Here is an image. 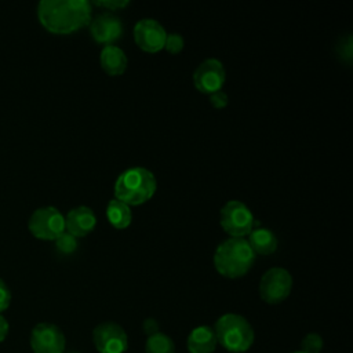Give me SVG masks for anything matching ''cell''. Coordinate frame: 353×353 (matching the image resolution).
<instances>
[{
    "label": "cell",
    "instance_id": "obj_1",
    "mask_svg": "<svg viewBox=\"0 0 353 353\" xmlns=\"http://www.w3.org/2000/svg\"><path fill=\"white\" fill-rule=\"evenodd\" d=\"M41 26L52 34H70L88 26L92 4L87 0H41L37 4Z\"/></svg>",
    "mask_w": 353,
    "mask_h": 353
},
{
    "label": "cell",
    "instance_id": "obj_2",
    "mask_svg": "<svg viewBox=\"0 0 353 353\" xmlns=\"http://www.w3.org/2000/svg\"><path fill=\"white\" fill-rule=\"evenodd\" d=\"M255 254L245 239L229 237L214 252V266L226 279H240L252 268Z\"/></svg>",
    "mask_w": 353,
    "mask_h": 353
},
{
    "label": "cell",
    "instance_id": "obj_3",
    "mask_svg": "<svg viewBox=\"0 0 353 353\" xmlns=\"http://www.w3.org/2000/svg\"><path fill=\"white\" fill-rule=\"evenodd\" d=\"M157 189L153 172L143 167H131L123 171L114 182V199L127 205H141L149 201Z\"/></svg>",
    "mask_w": 353,
    "mask_h": 353
},
{
    "label": "cell",
    "instance_id": "obj_4",
    "mask_svg": "<svg viewBox=\"0 0 353 353\" xmlns=\"http://www.w3.org/2000/svg\"><path fill=\"white\" fill-rule=\"evenodd\" d=\"M216 342L230 353L247 352L254 341L255 332L250 321L237 313L222 314L214 325Z\"/></svg>",
    "mask_w": 353,
    "mask_h": 353
},
{
    "label": "cell",
    "instance_id": "obj_5",
    "mask_svg": "<svg viewBox=\"0 0 353 353\" xmlns=\"http://www.w3.org/2000/svg\"><path fill=\"white\" fill-rule=\"evenodd\" d=\"M219 225L230 237L244 239L254 229V215L243 201L230 200L221 208Z\"/></svg>",
    "mask_w": 353,
    "mask_h": 353
},
{
    "label": "cell",
    "instance_id": "obj_6",
    "mask_svg": "<svg viewBox=\"0 0 353 353\" xmlns=\"http://www.w3.org/2000/svg\"><path fill=\"white\" fill-rule=\"evenodd\" d=\"M28 228L36 239L54 241L65 232V215L57 207H40L32 212Z\"/></svg>",
    "mask_w": 353,
    "mask_h": 353
},
{
    "label": "cell",
    "instance_id": "obj_7",
    "mask_svg": "<svg viewBox=\"0 0 353 353\" xmlns=\"http://www.w3.org/2000/svg\"><path fill=\"white\" fill-rule=\"evenodd\" d=\"M292 290V276L284 268H270L259 281L261 299L269 305H277L285 301Z\"/></svg>",
    "mask_w": 353,
    "mask_h": 353
},
{
    "label": "cell",
    "instance_id": "obj_8",
    "mask_svg": "<svg viewBox=\"0 0 353 353\" xmlns=\"http://www.w3.org/2000/svg\"><path fill=\"white\" fill-rule=\"evenodd\" d=\"M92 342L98 353H124L128 338L124 328L114 321H103L92 331Z\"/></svg>",
    "mask_w": 353,
    "mask_h": 353
},
{
    "label": "cell",
    "instance_id": "obj_9",
    "mask_svg": "<svg viewBox=\"0 0 353 353\" xmlns=\"http://www.w3.org/2000/svg\"><path fill=\"white\" fill-rule=\"evenodd\" d=\"M226 79L223 63L219 59L208 58L203 61L193 73V84L197 91L205 95H211L221 91Z\"/></svg>",
    "mask_w": 353,
    "mask_h": 353
},
{
    "label": "cell",
    "instance_id": "obj_10",
    "mask_svg": "<svg viewBox=\"0 0 353 353\" xmlns=\"http://www.w3.org/2000/svg\"><path fill=\"white\" fill-rule=\"evenodd\" d=\"M66 339L61 328L52 323H39L30 332L33 353H63Z\"/></svg>",
    "mask_w": 353,
    "mask_h": 353
},
{
    "label": "cell",
    "instance_id": "obj_11",
    "mask_svg": "<svg viewBox=\"0 0 353 353\" xmlns=\"http://www.w3.org/2000/svg\"><path fill=\"white\" fill-rule=\"evenodd\" d=\"M132 36L135 44L142 51L154 54L164 48L167 32L159 21L152 18H143L135 23Z\"/></svg>",
    "mask_w": 353,
    "mask_h": 353
},
{
    "label": "cell",
    "instance_id": "obj_12",
    "mask_svg": "<svg viewBox=\"0 0 353 353\" xmlns=\"http://www.w3.org/2000/svg\"><path fill=\"white\" fill-rule=\"evenodd\" d=\"M88 26L91 37L103 47L114 44L124 32L121 19L112 12H103L97 15L91 19Z\"/></svg>",
    "mask_w": 353,
    "mask_h": 353
},
{
    "label": "cell",
    "instance_id": "obj_13",
    "mask_svg": "<svg viewBox=\"0 0 353 353\" xmlns=\"http://www.w3.org/2000/svg\"><path fill=\"white\" fill-rule=\"evenodd\" d=\"M97 226V216L87 205L72 208L65 216V230L76 239L90 234Z\"/></svg>",
    "mask_w": 353,
    "mask_h": 353
},
{
    "label": "cell",
    "instance_id": "obj_14",
    "mask_svg": "<svg viewBox=\"0 0 353 353\" xmlns=\"http://www.w3.org/2000/svg\"><path fill=\"white\" fill-rule=\"evenodd\" d=\"M216 345L215 332L210 325H199L193 328L186 339L189 353H214Z\"/></svg>",
    "mask_w": 353,
    "mask_h": 353
},
{
    "label": "cell",
    "instance_id": "obj_15",
    "mask_svg": "<svg viewBox=\"0 0 353 353\" xmlns=\"http://www.w3.org/2000/svg\"><path fill=\"white\" fill-rule=\"evenodd\" d=\"M99 63L102 70L106 74L121 76L127 69L128 59L124 50H121L114 44H110V46L102 47L101 55H99Z\"/></svg>",
    "mask_w": 353,
    "mask_h": 353
},
{
    "label": "cell",
    "instance_id": "obj_16",
    "mask_svg": "<svg viewBox=\"0 0 353 353\" xmlns=\"http://www.w3.org/2000/svg\"><path fill=\"white\" fill-rule=\"evenodd\" d=\"M248 245L258 255H270L277 250V237L268 228H254L248 233Z\"/></svg>",
    "mask_w": 353,
    "mask_h": 353
},
{
    "label": "cell",
    "instance_id": "obj_17",
    "mask_svg": "<svg viewBox=\"0 0 353 353\" xmlns=\"http://www.w3.org/2000/svg\"><path fill=\"white\" fill-rule=\"evenodd\" d=\"M106 218L114 229H125L132 222V212L130 205L117 199H112L106 205Z\"/></svg>",
    "mask_w": 353,
    "mask_h": 353
},
{
    "label": "cell",
    "instance_id": "obj_18",
    "mask_svg": "<svg viewBox=\"0 0 353 353\" xmlns=\"http://www.w3.org/2000/svg\"><path fill=\"white\" fill-rule=\"evenodd\" d=\"M146 353H175L174 341L163 332H157L152 336H148L145 343Z\"/></svg>",
    "mask_w": 353,
    "mask_h": 353
},
{
    "label": "cell",
    "instance_id": "obj_19",
    "mask_svg": "<svg viewBox=\"0 0 353 353\" xmlns=\"http://www.w3.org/2000/svg\"><path fill=\"white\" fill-rule=\"evenodd\" d=\"M323 338L317 332H309L301 341V352L303 353H320L323 350Z\"/></svg>",
    "mask_w": 353,
    "mask_h": 353
},
{
    "label": "cell",
    "instance_id": "obj_20",
    "mask_svg": "<svg viewBox=\"0 0 353 353\" xmlns=\"http://www.w3.org/2000/svg\"><path fill=\"white\" fill-rule=\"evenodd\" d=\"M54 241H55L57 250L62 254H66V255L73 254L77 250V245H79L77 239L74 236H72L70 233H68L66 230L61 236H58Z\"/></svg>",
    "mask_w": 353,
    "mask_h": 353
},
{
    "label": "cell",
    "instance_id": "obj_21",
    "mask_svg": "<svg viewBox=\"0 0 353 353\" xmlns=\"http://www.w3.org/2000/svg\"><path fill=\"white\" fill-rule=\"evenodd\" d=\"M183 37L179 33H167L163 50H165L171 55H176L183 50Z\"/></svg>",
    "mask_w": 353,
    "mask_h": 353
},
{
    "label": "cell",
    "instance_id": "obj_22",
    "mask_svg": "<svg viewBox=\"0 0 353 353\" xmlns=\"http://www.w3.org/2000/svg\"><path fill=\"white\" fill-rule=\"evenodd\" d=\"M338 55L345 61L346 63H350L352 61V36L347 34L345 39H342V43L336 47Z\"/></svg>",
    "mask_w": 353,
    "mask_h": 353
},
{
    "label": "cell",
    "instance_id": "obj_23",
    "mask_svg": "<svg viewBox=\"0 0 353 353\" xmlns=\"http://www.w3.org/2000/svg\"><path fill=\"white\" fill-rule=\"evenodd\" d=\"M94 6H98L101 8H106L109 11H116V10H123L130 4L128 0H95L92 3Z\"/></svg>",
    "mask_w": 353,
    "mask_h": 353
},
{
    "label": "cell",
    "instance_id": "obj_24",
    "mask_svg": "<svg viewBox=\"0 0 353 353\" xmlns=\"http://www.w3.org/2000/svg\"><path fill=\"white\" fill-rule=\"evenodd\" d=\"M210 97V103L212 105V108H215V109H223V108H226L228 106V103H229V97H228V94L225 92V91H216V92H214V94H211V95H208Z\"/></svg>",
    "mask_w": 353,
    "mask_h": 353
},
{
    "label": "cell",
    "instance_id": "obj_25",
    "mask_svg": "<svg viewBox=\"0 0 353 353\" xmlns=\"http://www.w3.org/2000/svg\"><path fill=\"white\" fill-rule=\"evenodd\" d=\"M11 302V291L4 280L0 279V313L8 309Z\"/></svg>",
    "mask_w": 353,
    "mask_h": 353
},
{
    "label": "cell",
    "instance_id": "obj_26",
    "mask_svg": "<svg viewBox=\"0 0 353 353\" xmlns=\"http://www.w3.org/2000/svg\"><path fill=\"white\" fill-rule=\"evenodd\" d=\"M142 330H143V332H145L148 336H152V335L160 332V325H159V323H157L156 319L149 317V319L143 320V323H142Z\"/></svg>",
    "mask_w": 353,
    "mask_h": 353
},
{
    "label": "cell",
    "instance_id": "obj_27",
    "mask_svg": "<svg viewBox=\"0 0 353 353\" xmlns=\"http://www.w3.org/2000/svg\"><path fill=\"white\" fill-rule=\"evenodd\" d=\"M8 330H10V325H8V321L6 320V317L0 313V342H3L7 335H8Z\"/></svg>",
    "mask_w": 353,
    "mask_h": 353
},
{
    "label": "cell",
    "instance_id": "obj_28",
    "mask_svg": "<svg viewBox=\"0 0 353 353\" xmlns=\"http://www.w3.org/2000/svg\"><path fill=\"white\" fill-rule=\"evenodd\" d=\"M292 353H303V352H301V350H296V352H292Z\"/></svg>",
    "mask_w": 353,
    "mask_h": 353
},
{
    "label": "cell",
    "instance_id": "obj_29",
    "mask_svg": "<svg viewBox=\"0 0 353 353\" xmlns=\"http://www.w3.org/2000/svg\"><path fill=\"white\" fill-rule=\"evenodd\" d=\"M69 353H77V352H69Z\"/></svg>",
    "mask_w": 353,
    "mask_h": 353
}]
</instances>
